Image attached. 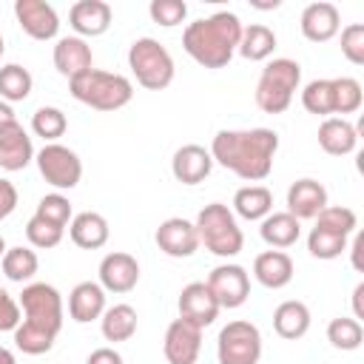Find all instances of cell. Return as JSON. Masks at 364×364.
<instances>
[{
	"instance_id": "cell-1",
	"label": "cell",
	"mask_w": 364,
	"mask_h": 364,
	"mask_svg": "<svg viewBox=\"0 0 364 364\" xmlns=\"http://www.w3.org/2000/svg\"><path fill=\"white\" fill-rule=\"evenodd\" d=\"M23 324L14 327V344L26 355H43L54 347V338L63 330V296L54 284L31 282L20 293Z\"/></svg>"
},
{
	"instance_id": "cell-2",
	"label": "cell",
	"mask_w": 364,
	"mask_h": 364,
	"mask_svg": "<svg viewBox=\"0 0 364 364\" xmlns=\"http://www.w3.org/2000/svg\"><path fill=\"white\" fill-rule=\"evenodd\" d=\"M276 151H279V134L270 128H250V131L225 128L210 142V159L247 182H259L273 171Z\"/></svg>"
},
{
	"instance_id": "cell-3",
	"label": "cell",
	"mask_w": 364,
	"mask_h": 364,
	"mask_svg": "<svg viewBox=\"0 0 364 364\" xmlns=\"http://www.w3.org/2000/svg\"><path fill=\"white\" fill-rule=\"evenodd\" d=\"M242 23L233 11H216L196 23H188L182 34V48L205 68H225L239 48Z\"/></svg>"
},
{
	"instance_id": "cell-4",
	"label": "cell",
	"mask_w": 364,
	"mask_h": 364,
	"mask_svg": "<svg viewBox=\"0 0 364 364\" xmlns=\"http://www.w3.org/2000/svg\"><path fill=\"white\" fill-rule=\"evenodd\" d=\"M68 88L77 102L97 108V111H119L134 97V85L128 77L100 71V68H88L85 74L68 80Z\"/></svg>"
},
{
	"instance_id": "cell-5",
	"label": "cell",
	"mask_w": 364,
	"mask_h": 364,
	"mask_svg": "<svg viewBox=\"0 0 364 364\" xmlns=\"http://www.w3.org/2000/svg\"><path fill=\"white\" fill-rule=\"evenodd\" d=\"M196 236H199V245H205L213 256H222V259H230V256H239L242 247H245V236H242V228L236 225V216L228 205L222 202H210L199 210L196 222Z\"/></svg>"
},
{
	"instance_id": "cell-6",
	"label": "cell",
	"mask_w": 364,
	"mask_h": 364,
	"mask_svg": "<svg viewBox=\"0 0 364 364\" xmlns=\"http://www.w3.org/2000/svg\"><path fill=\"white\" fill-rule=\"evenodd\" d=\"M301 82V65L290 57H276L270 60L256 82V105L264 114H282L290 108L293 94Z\"/></svg>"
},
{
	"instance_id": "cell-7",
	"label": "cell",
	"mask_w": 364,
	"mask_h": 364,
	"mask_svg": "<svg viewBox=\"0 0 364 364\" xmlns=\"http://www.w3.org/2000/svg\"><path fill=\"white\" fill-rule=\"evenodd\" d=\"M128 65L136 77V82L148 91H162L173 82V57L171 51L154 40V37H139L128 48Z\"/></svg>"
},
{
	"instance_id": "cell-8",
	"label": "cell",
	"mask_w": 364,
	"mask_h": 364,
	"mask_svg": "<svg viewBox=\"0 0 364 364\" xmlns=\"http://www.w3.org/2000/svg\"><path fill=\"white\" fill-rule=\"evenodd\" d=\"M219 364H259L262 358V333L253 321L236 318L219 330L216 338Z\"/></svg>"
},
{
	"instance_id": "cell-9",
	"label": "cell",
	"mask_w": 364,
	"mask_h": 364,
	"mask_svg": "<svg viewBox=\"0 0 364 364\" xmlns=\"http://www.w3.org/2000/svg\"><path fill=\"white\" fill-rule=\"evenodd\" d=\"M34 159H37L40 176H43L51 188H57V191H71V188H77L80 179H82V162H80V156H77L71 148L60 145V142L43 145V148L34 154Z\"/></svg>"
},
{
	"instance_id": "cell-10",
	"label": "cell",
	"mask_w": 364,
	"mask_h": 364,
	"mask_svg": "<svg viewBox=\"0 0 364 364\" xmlns=\"http://www.w3.org/2000/svg\"><path fill=\"white\" fill-rule=\"evenodd\" d=\"M205 284L216 296L219 307H228V310L242 307L247 301V296H250V276H247V270L242 264H219V267H213Z\"/></svg>"
},
{
	"instance_id": "cell-11",
	"label": "cell",
	"mask_w": 364,
	"mask_h": 364,
	"mask_svg": "<svg viewBox=\"0 0 364 364\" xmlns=\"http://www.w3.org/2000/svg\"><path fill=\"white\" fill-rule=\"evenodd\" d=\"M162 353L168 364H196L202 353V330L185 318H173L165 330Z\"/></svg>"
},
{
	"instance_id": "cell-12",
	"label": "cell",
	"mask_w": 364,
	"mask_h": 364,
	"mask_svg": "<svg viewBox=\"0 0 364 364\" xmlns=\"http://www.w3.org/2000/svg\"><path fill=\"white\" fill-rule=\"evenodd\" d=\"M176 307H179V318L196 324L199 330H205L208 324H213L216 316H219V310H222L219 301H216V296L210 293V287H208L205 282H191V284H185L182 293H179Z\"/></svg>"
},
{
	"instance_id": "cell-13",
	"label": "cell",
	"mask_w": 364,
	"mask_h": 364,
	"mask_svg": "<svg viewBox=\"0 0 364 364\" xmlns=\"http://www.w3.org/2000/svg\"><path fill=\"white\" fill-rule=\"evenodd\" d=\"M14 17L31 40H54L60 31V17L46 0H17Z\"/></svg>"
},
{
	"instance_id": "cell-14",
	"label": "cell",
	"mask_w": 364,
	"mask_h": 364,
	"mask_svg": "<svg viewBox=\"0 0 364 364\" xmlns=\"http://www.w3.org/2000/svg\"><path fill=\"white\" fill-rule=\"evenodd\" d=\"M156 247L171 256V259H188L199 250V236L193 222L182 219V216H171L156 228Z\"/></svg>"
},
{
	"instance_id": "cell-15",
	"label": "cell",
	"mask_w": 364,
	"mask_h": 364,
	"mask_svg": "<svg viewBox=\"0 0 364 364\" xmlns=\"http://www.w3.org/2000/svg\"><path fill=\"white\" fill-rule=\"evenodd\" d=\"M139 282V262L131 253L114 250L100 262V287L108 293H128Z\"/></svg>"
},
{
	"instance_id": "cell-16",
	"label": "cell",
	"mask_w": 364,
	"mask_h": 364,
	"mask_svg": "<svg viewBox=\"0 0 364 364\" xmlns=\"http://www.w3.org/2000/svg\"><path fill=\"white\" fill-rule=\"evenodd\" d=\"M34 159V145L26 128L17 119L0 125V168L3 171H23Z\"/></svg>"
},
{
	"instance_id": "cell-17",
	"label": "cell",
	"mask_w": 364,
	"mask_h": 364,
	"mask_svg": "<svg viewBox=\"0 0 364 364\" xmlns=\"http://www.w3.org/2000/svg\"><path fill=\"white\" fill-rule=\"evenodd\" d=\"M327 208V188L318 179H296L287 188V213L301 219H316Z\"/></svg>"
},
{
	"instance_id": "cell-18",
	"label": "cell",
	"mask_w": 364,
	"mask_h": 364,
	"mask_svg": "<svg viewBox=\"0 0 364 364\" xmlns=\"http://www.w3.org/2000/svg\"><path fill=\"white\" fill-rule=\"evenodd\" d=\"M301 34L310 40V43H327L338 34L341 28V14L333 3L327 0H318V3H310L304 6L301 11Z\"/></svg>"
},
{
	"instance_id": "cell-19",
	"label": "cell",
	"mask_w": 364,
	"mask_h": 364,
	"mask_svg": "<svg viewBox=\"0 0 364 364\" xmlns=\"http://www.w3.org/2000/svg\"><path fill=\"white\" fill-rule=\"evenodd\" d=\"M111 6L105 0H77L68 11V23L77 31V37H100L111 26Z\"/></svg>"
},
{
	"instance_id": "cell-20",
	"label": "cell",
	"mask_w": 364,
	"mask_h": 364,
	"mask_svg": "<svg viewBox=\"0 0 364 364\" xmlns=\"http://www.w3.org/2000/svg\"><path fill=\"white\" fill-rule=\"evenodd\" d=\"M54 68L68 80L85 74L88 68H94L91 46L82 37H60L54 46Z\"/></svg>"
},
{
	"instance_id": "cell-21",
	"label": "cell",
	"mask_w": 364,
	"mask_h": 364,
	"mask_svg": "<svg viewBox=\"0 0 364 364\" xmlns=\"http://www.w3.org/2000/svg\"><path fill=\"white\" fill-rule=\"evenodd\" d=\"M213 168V159H210V151H205L202 145H182L176 148L173 159H171V171L176 176V182L182 185H199Z\"/></svg>"
},
{
	"instance_id": "cell-22",
	"label": "cell",
	"mask_w": 364,
	"mask_h": 364,
	"mask_svg": "<svg viewBox=\"0 0 364 364\" xmlns=\"http://www.w3.org/2000/svg\"><path fill=\"white\" fill-rule=\"evenodd\" d=\"M253 276L267 290H282L293 279V259L284 250H264L253 259Z\"/></svg>"
},
{
	"instance_id": "cell-23",
	"label": "cell",
	"mask_w": 364,
	"mask_h": 364,
	"mask_svg": "<svg viewBox=\"0 0 364 364\" xmlns=\"http://www.w3.org/2000/svg\"><path fill=\"white\" fill-rule=\"evenodd\" d=\"M318 145L330 156H347L358 145V131L344 117H327L318 125Z\"/></svg>"
},
{
	"instance_id": "cell-24",
	"label": "cell",
	"mask_w": 364,
	"mask_h": 364,
	"mask_svg": "<svg viewBox=\"0 0 364 364\" xmlns=\"http://www.w3.org/2000/svg\"><path fill=\"white\" fill-rule=\"evenodd\" d=\"M68 313L77 324H88L105 313V290L100 282H80L68 296Z\"/></svg>"
},
{
	"instance_id": "cell-25",
	"label": "cell",
	"mask_w": 364,
	"mask_h": 364,
	"mask_svg": "<svg viewBox=\"0 0 364 364\" xmlns=\"http://www.w3.org/2000/svg\"><path fill=\"white\" fill-rule=\"evenodd\" d=\"M68 233H71V242L82 250H97L108 242L111 230H108V222L102 213H94V210H82L71 219L68 225Z\"/></svg>"
},
{
	"instance_id": "cell-26",
	"label": "cell",
	"mask_w": 364,
	"mask_h": 364,
	"mask_svg": "<svg viewBox=\"0 0 364 364\" xmlns=\"http://www.w3.org/2000/svg\"><path fill=\"white\" fill-rule=\"evenodd\" d=\"M273 327L282 338L296 341L310 330V307L299 299H287L273 310Z\"/></svg>"
},
{
	"instance_id": "cell-27",
	"label": "cell",
	"mask_w": 364,
	"mask_h": 364,
	"mask_svg": "<svg viewBox=\"0 0 364 364\" xmlns=\"http://www.w3.org/2000/svg\"><path fill=\"white\" fill-rule=\"evenodd\" d=\"M259 233H262V239H264L270 247L282 250V247H290V245L299 242L301 225H299V219L290 216L287 210H279V213H267V216L262 219Z\"/></svg>"
},
{
	"instance_id": "cell-28",
	"label": "cell",
	"mask_w": 364,
	"mask_h": 364,
	"mask_svg": "<svg viewBox=\"0 0 364 364\" xmlns=\"http://www.w3.org/2000/svg\"><path fill=\"white\" fill-rule=\"evenodd\" d=\"M233 210L247 219V222H259L264 219L267 213H273V193L264 188V185H247V188H239L233 193Z\"/></svg>"
},
{
	"instance_id": "cell-29",
	"label": "cell",
	"mask_w": 364,
	"mask_h": 364,
	"mask_svg": "<svg viewBox=\"0 0 364 364\" xmlns=\"http://www.w3.org/2000/svg\"><path fill=\"white\" fill-rule=\"evenodd\" d=\"M276 48V34L273 28L262 26V23H250L247 28H242V40H239V54L250 63H259V60H267Z\"/></svg>"
},
{
	"instance_id": "cell-30",
	"label": "cell",
	"mask_w": 364,
	"mask_h": 364,
	"mask_svg": "<svg viewBox=\"0 0 364 364\" xmlns=\"http://www.w3.org/2000/svg\"><path fill=\"white\" fill-rule=\"evenodd\" d=\"M100 327L108 341H128L136 333V310L131 304L105 307V313L100 316Z\"/></svg>"
},
{
	"instance_id": "cell-31",
	"label": "cell",
	"mask_w": 364,
	"mask_h": 364,
	"mask_svg": "<svg viewBox=\"0 0 364 364\" xmlns=\"http://www.w3.org/2000/svg\"><path fill=\"white\" fill-rule=\"evenodd\" d=\"M31 74L20 63H9L0 68V100L3 102H23L31 94Z\"/></svg>"
},
{
	"instance_id": "cell-32",
	"label": "cell",
	"mask_w": 364,
	"mask_h": 364,
	"mask_svg": "<svg viewBox=\"0 0 364 364\" xmlns=\"http://www.w3.org/2000/svg\"><path fill=\"white\" fill-rule=\"evenodd\" d=\"M40 267V259L31 247H9L3 253V273L9 282H31Z\"/></svg>"
},
{
	"instance_id": "cell-33",
	"label": "cell",
	"mask_w": 364,
	"mask_h": 364,
	"mask_svg": "<svg viewBox=\"0 0 364 364\" xmlns=\"http://www.w3.org/2000/svg\"><path fill=\"white\" fill-rule=\"evenodd\" d=\"M307 250H310L313 259H336V256H341L347 250V236L316 225L310 230V236H307Z\"/></svg>"
},
{
	"instance_id": "cell-34",
	"label": "cell",
	"mask_w": 364,
	"mask_h": 364,
	"mask_svg": "<svg viewBox=\"0 0 364 364\" xmlns=\"http://www.w3.org/2000/svg\"><path fill=\"white\" fill-rule=\"evenodd\" d=\"M327 341L336 347V350H358L361 341H364V327L358 318H347V316H338L327 324Z\"/></svg>"
},
{
	"instance_id": "cell-35",
	"label": "cell",
	"mask_w": 364,
	"mask_h": 364,
	"mask_svg": "<svg viewBox=\"0 0 364 364\" xmlns=\"http://www.w3.org/2000/svg\"><path fill=\"white\" fill-rule=\"evenodd\" d=\"M65 128H68V119H65V114H63L60 108H54V105H43V108H37V111L31 114V131H34L37 136H43L46 145L54 142V139H60V136L65 134Z\"/></svg>"
},
{
	"instance_id": "cell-36",
	"label": "cell",
	"mask_w": 364,
	"mask_h": 364,
	"mask_svg": "<svg viewBox=\"0 0 364 364\" xmlns=\"http://www.w3.org/2000/svg\"><path fill=\"white\" fill-rule=\"evenodd\" d=\"M364 102L361 82L355 77H336L333 80V114H353Z\"/></svg>"
},
{
	"instance_id": "cell-37",
	"label": "cell",
	"mask_w": 364,
	"mask_h": 364,
	"mask_svg": "<svg viewBox=\"0 0 364 364\" xmlns=\"http://www.w3.org/2000/svg\"><path fill=\"white\" fill-rule=\"evenodd\" d=\"M301 105L316 117L333 114V80H313L301 91Z\"/></svg>"
},
{
	"instance_id": "cell-38",
	"label": "cell",
	"mask_w": 364,
	"mask_h": 364,
	"mask_svg": "<svg viewBox=\"0 0 364 364\" xmlns=\"http://www.w3.org/2000/svg\"><path fill=\"white\" fill-rule=\"evenodd\" d=\"M34 216H40V219H46V222H51V225H57V228H65L68 225V219H71V202H68V196H63V193H46L40 202H37V210H34Z\"/></svg>"
},
{
	"instance_id": "cell-39",
	"label": "cell",
	"mask_w": 364,
	"mask_h": 364,
	"mask_svg": "<svg viewBox=\"0 0 364 364\" xmlns=\"http://www.w3.org/2000/svg\"><path fill=\"white\" fill-rule=\"evenodd\" d=\"M63 230L65 228H57L40 216H31L26 222V239L31 242V247H40V250H48V247H57L63 242Z\"/></svg>"
},
{
	"instance_id": "cell-40",
	"label": "cell",
	"mask_w": 364,
	"mask_h": 364,
	"mask_svg": "<svg viewBox=\"0 0 364 364\" xmlns=\"http://www.w3.org/2000/svg\"><path fill=\"white\" fill-rule=\"evenodd\" d=\"M316 225L350 236V233L355 230V225H358V216H355V210H350V208H344V205H327V208L316 216Z\"/></svg>"
},
{
	"instance_id": "cell-41",
	"label": "cell",
	"mask_w": 364,
	"mask_h": 364,
	"mask_svg": "<svg viewBox=\"0 0 364 364\" xmlns=\"http://www.w3.org/2000/svg\"><path fill=\"white\" fill-rule=\"evenodd\" d=\"M148 14H151L154 23L171 28V26H179L188 17V3L185 0H151Z\"/></svg>"
},
{
	"instance_id": "cell-42",
	"label": "cell",
	"mask_w": 364,
	"mask_h": 364,
	"mask_svg": "<svg viewBox=\"0 0 364 364\" xmlns=\"http://www.w3.org/2000/svg\"><path fill=\"white\" fill-rule=\"evenodd\" d=\"M341 54L353 65H364V26L361 23H350L347 28H341Z\"/></svg>"
},
{
	"instance_id": "cell-43",
	"label": "cell",
	"mask_w": 364,
	"mask_h": 364,
	"mask_svg": "<svg viewBox=\"0 0 364 364\" xmlns=\"http://www.w3.org/2000/svg\"><path fill=\"white\" fill-rule=\"evenodd\" d=\"M20 324V304L6 293L0 290V330H11Z\"/></svg>"
},
{
	"instance_id": "cell-44",
	"label": "cell",
	"mask_w": 364,
	"mask_h": 364,
	"mask_svg": "<svg viewBox=\"0 0 364 364\" xmlns=\"http://www.w3.org/2000/svg\"><path fill=\"white\" fill-rule=\"evenodd\" d=\"M14 208H17V188L9 179H0V222L11 216Z\"/></svg>"
},
{
	"instance_id": "cell-45",
	"label": "cell",
	"mask_w": 364,
	"mask_h": 364,
	"mask_svg": "<svg viewBox=\"0 0 364 364\" xmlns=\"http://www.w3.org/2000/svg\"><path fill=\"white\" fill-rule=\"evenodd\" d=\"M85 364H122V355H119L114 347H100V350H94V353L88 355Z\"/></svg>"
},
{
	"instance_id": "cell-46",
	"label": "cell",
	"mask_w": 364,
	"mask_h": 364,
	"mask_svg": "<svg viewBox=\"0 0 364 364\" xmlns=\"http://www.w3.org/2000/svg\"><path fill=\"white\" fill-rule=\"evenodd\" d=\"M361 296H364V282H358V284H355V290H353V313H355V318H364Z\"/></svg>"
},
{
	"instance_id": "cell-47",
	"label": "cell",
	"mask_w": 364,
	"mask_h": 364,
	"mask_svg": "<svg viewBox=\"0 0 364 364\" xmlns=\"http://www.w3.org/2000/svg\"><path fill=\"white\" fill-rule=\"evenodd\" d=\"M361 247H364V236L358 233V236L353 239V267H355V270H361Z\"/></svg>"
},
{
	"instance_id": "cell-48",
	"label": "cell",
	"mask_w": 364,
	"mask_h": 364,
	"mask_svg": "<svg viewBox=\"0 0 364 364\" xmlns=\"http://www.w3.org/2000/svg\"><path fill=\"white\" fill-rule=\"evenodd\" d=\"M9 119H17V117H14V111H11V105L0 100V125H3V122H9Z\"/></svg>"
},
{
	"instance_id": "cell-49",
	"label": "cell",
	"mask_w": 364,
	"mask_h": 364,
	"mask_svg": "<svg viewBox=\"0 0 364 364\" xmlns=\"http://www.w3.org/2000/svg\"><path fill=\"white\" fill-rule=\"evenodd\" d=\"M0 364H17V361H14V353L6 350V347H0Z\"/></svg>"
},
{
	"instance_id": "cell-50",
	"label": "cell",
	"mask_w": 364,
	"mask_h": 364,
	"mask_svg": "<svg viewBox=\"0 0 364 364\" xmlns=\"http://www.w3.org/2000/svg\"><path fill=\"white\" fill-rule=\"evenodd\" d=\"M6 250H9V247H6V239L0 236V259H3V253H6Z\"/></svg>"
},
{
	"instance_id": "cell-51",
	"label": "cell",
	"mask_w": 364,
	"mask_h": 364,
	"mask_svg": "<svg viewBox=\"0 0 364 364\" xmlns=\"http://www.w3.org/2000/svg\"><path fill=\"white\" fill-rule=\"evenodd\" d=\"M3 51H6V46H3V34H0V57H3Z\"/></svg>"
}]
</instances>
